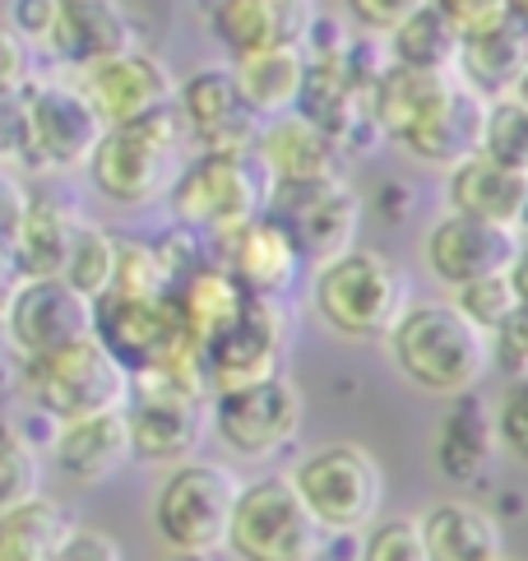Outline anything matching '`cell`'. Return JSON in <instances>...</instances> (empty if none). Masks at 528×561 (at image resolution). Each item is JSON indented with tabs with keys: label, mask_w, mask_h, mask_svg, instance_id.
Returning a JSON list of instances; mask_svg holds the SVG:
<instances>
[{
	"label": "cell",
	"mask_w": 528,
	"mask_h": 561,
	"mask_svg": "<svg viewBox=\"0 0 528 561\" xmlns=\"http://www.w3.org/2000/svg\"><path fill=\"white\" fill-rule=\"evenodd\" d=\"M390 353L409 386L440 399L473 394L492 371L486 334L455 302H409L390 330Z\"/></svg>",
	"instance_id": "6da1fadb"
},
{
	"label": "cell",
	"mask_w": 528,
	"mask_h": 561,
	"mask_svg": "<svg viewBox=\"0 0 528 561\" xmlns=\"http://www.w3.org/2000/svg\"><path fill=\"white\" fill-rule=\"evenodd\" d=\"M311 302L315 316L343 339L371 344V339H390L399 316L409 311V274H403L390 255L353 247L334 260H324L311 274Z\"/></svg>",
	"instance_id": "7a4b0ae2"
},
{
	"label": "cell",
	"mask_w": 528,
	"mask_h": 561,
	"mask_svg": "<svg viewBox=\"0 0 528 561\" xmlns=\"http://www.w3.org/2000/svg\"><path fill=\"white\" fill-rule=\"evenodd\" d=\"M181 145H186V130H181L172 107L149 112L126 126H103V135H97V145L84 163L89 182L103 199H112V205L145 209L158 195H168L172 176L186 163Z\"/></svg>",
	"instance_id": "3957f363"
},
{
	"label": "cell",
	"mask_w": 528,
	"mask_h": 561,
	"mask_svg": "<svg viewBox=\"0 0 528 561\" xmlns=\"http://www.w3.org/2000/svg\"><path fill=\"white\" fill-rule=\"evenodd\" d=\"M269 182L246 149H199L168 186L172 224L195 237H218L264 209Z\"/></svg>",
	"instance_id": "277c9868"
},
{
	"label": "cell",
	"mask_w": 528,
	"mask_h": 561,
	"mask_svg": "<svg viewBox=\"0 0 528 561\" xmlns=\"http://www.w3.org/2000/svg\"><path fill=\"white\" fill-rule=\"evenodd\" d=\"M241 478L214 459H186L172 465L153 496V529L172 552L214 557L228 543L232 506H237Z\"/></svg>",
	"instance_id": "5b68a950"
},
{
	"label": "cell",
	"mask_w": 528,
	"mask_h": 561,
	"mask_svg": "<svg viewBox=\"0 0 528 561\" xmlns=\"http://www.w3.org/2000/svg\"><path fill=\"white\" fill-rule=\"evenodd\" d=\"M288 483L301 496V506L311 511V519L324 529V538L361 534L380 515V501H384V473L376 465V455L353 446V440L311 450L288 473Z\"/></svg>",
	"instance_id": "8992f818"
},
{
	"label": "cell",
	"mask_w": 528,
	"mask_h": 561,
	"mask_svg": "<svg viewBox=\"0 0 528 561\" xmlns=\"http://www.w3.org/2000/svg\"><path fill=\"white\" fill-rule=\"evenodd\" d=\"M24 386L37 413L51 423H74V417L116 413L130 394V376L120 371L116 357L97 344V339H74V344L56 348L47 357L24 363Z\"/></svg>",
	"instance_id": "52a82bcc"
},
{
	"label": "cell",
	"mask_w": 528,
	"mask_h": 561,
	"mask_svg": "<svg viewBox=\"0 0 528 561\" xmlns=\"http://www.w3.org/2000/svg\"><path fill=\"white\" fill-rule=\"evenodd\" d=\"M237 561H320L324 557V529L301 506L288 478H255L241 483L228 543Z\"/></svg>",
	"instance_id": "ba28073f"
},
{
	"label": "cell",
	"mask_w": 528,
	"mask_h": 561,
	"mask_svg": "<svg viewBox=\"0 0 528 561\" xmlns=\"http://www.w3.org/2000/svg\"><path fill=\"white\" fill-rule=\"evenodd\" d=\"M260 214L274 218L283 237L292 242V251L301 255V265L311 270L357 247L361 199L343 176H324V182H301V186H269Z\"/></svg>",
	"instance_id": "9c48e42d"
},
{
	"label": "cell",
	"mask_w": 528,
	"mask_h": 561,
	"mask_svg": "<svg viewBox=\"0 0 528 561\" xmlns=\"http://www.w3.org/2000/svg\"><path fill=\"white\" fill-rule=\"evenodd\" d=\"M19 93H24V158L19 163L43 176L84 168L103 135V122L70 89V79H28Z\"/></svg>",
	"instance_id": "30bf717a"
},
{
	"label": "cell",
	"mask_w": 528,
	"mask_h": 561,
	"mask_svg": "<svg viewBox=\"0 0 528 561\" xmlns=\"http://www.w3.org/2000/svg\"><path fill=\"white\" fill-rule=\"evenodd\" d=\"M0 330L19 363L47 357L74 339L93 334V302L74 293L66 278H14L5 302H0Z\"/></svg>",
	"instance_id": "8fae6325"
},
{
	"label": "cell",
	"mask_w": 528,
	"mask_h": 561,
	"mask_svg": "<svg viewBox=\"0 0 528 561\" xmlns=\"http://www.w3.org/2000/svg\"><path fill=\"white\" fill-rule=\"evenodd\" d=\"M130 436V459L145 465H186L209 432V394H191L162 380L135 376L120 404Z\"/></svg>",
	"instance_id": "7c38bea8"
},
{
	"label": "cell",
	"mask_w": 528,
	"mask_h": 561,
	"mask_svg": "<svg viewBox=\"0 0 528 561\" xmlns=\"http://www.w3.org/2000/svg\"><path fill=\"white\" fill-rule=\"evenodd\" d=\"M209 427L241 459H269L301 432V390L288 376L209 394Z\"/></svg>",
	"instance_id": "4fadbf2b"
},
{
	"label": "cell",
	"mask_w": 528,
	"mask_h": 561,
	"mask_svg": "<svg viewBox=\"0 0 528 561\" xmlns=\"http://www.w3.org/2000/svg\"><path fill=\"white\" fill-rule=\"evenodd\" d=\"M70 89L93 107V116L103 126H126V122H139V116H149V112L172 107L176 79L158 56L130 47L120 56H107V61L79 66L70 75Z\"/></svg>",
	"instance_id": "5bb4252c"
},
{
	"label": "cell",
	"mask_w": 528,
	"mask_h": 561,
	"mask_svg": "<svg viewBox=\"0 0 528 561\" xmlns=\"http://www.w3.org/2000/svg\"><path fill=\"white\" fill-rule=\"evenodd\" d=\"M288 311L269 297H251L237 325L214 339L205 348V386L209 394L260 386L269 376H283V357H288Z\"/></svg>",
	"instance_id": "9a60e30c"
},
{
	"label": "cell",
	"mask_w": 528,
	"mask_h": 561,
	"mask_svg": "<svg viewBox=\"0 0 528 561\" xmlns=\"http://www.w3.org/2000/svg\"><path fill=\"white\" fill-rule=\"evenodd\" d=\"M519 228H496L482 218L445 214L440 224L426 232V265L445 288H469L482 278L519 270Z\"/></svg>",
	"instance_id": "2e32d148"
},
{
	"label": "cell",
	"mask_w": 528,
	"mask_h": 561,
	"mask_svg": "<svg viewBox=\"0 0 528 561\" xmlns=\"http://www.w3.org/2000/svg\"><path fill=\"white\" fill-rule=\"evenodd\" d=\"M209 260L228 270L246 297H269V302H288V293L301 278V255L292 251V242L283 237V228L274 218H246L228 232L209 237Z\"/></svg>",
	"instance_id": "e0dca14e"
},
{
	"label": "cell",
	"mask_w": 528,
	"mask_h": 561,
	"mask_svg": "<svg viewBox=\"0 0 528 561\" xmlns=\"http://www.w3.org/2000/svg\"><path fill=\"white\" fill-rule=\"evenodd\" d=\"M172 112L181 130H186V139H195L199 149H246L251 153V139L260 130L251 107L241 103L228 66L195 70L191 79H181L172 93Z\"/></svg>",
	"instance_id": "ac0fdd59"
},
{
	"label": "cell",
	"mask_w": 528,
	"mask_h": 561,
	"mask_svg": "<svg viewBox=\"0 0 528 561\" xmlns=\"http://www.w3.org/2000/svg\"><path fill=\"white\" fill-rule=\"evenodd\" d=\"M251 158L269 186H301V182H324V176H343V149L301 112H283L260 122L251 139Z\"/></svg>",
	"instance_id": "d6986e66"
},
{
	"label": "cell",
	"mask_w": 528,
	"mask_h": 561,
	"mask_svg": "<svg viewBox=\"0 0 528 561\" xmlns=\"http://www.w3.org/2000/svg\"><path fill=\"white\" fill-rule=\"evenodd\" d=\"M209 33L228 56H251L269 47H301L315 24V0H205Z\"/></svg>",
	"instance_id": "ffe728a7"
},
{
	"label": "cell",
	"mask_w": 528,
	"mask_h": 561,
	"mask_svg": "<svg viewBox=\"0 0 528 561\" xmlns=\"http://www.w3.org/2000/svg\"><path fill=\"white\" fill-rule=\"evenodd\" d=\"M176 311L162 297H116V293H103L93 302V339L103 344L126 376H139L153 357L172 344L176 334Z\"/></svg>",
	"instance_id": "44dd1931"
},
{
	"label": "cell",
	"mask_w": 528,
	"mask_h": 561,
	"mask_svg": "<svg viewBox=\"0 0 528 561\" xmlns=\"http://www.w3.org/2000/svg\"><path fill=\"white\" fill-rule=\"evenodd\" d=\"M528 75V24L515 19H496L492 28L463 33L455 51V79L482 103L524 93Z\"/></svg>",
	"instance_id": "7402d4cb"
},
{
	"label": "cell",
	"mask_w": 528,
	"mask_h": 561,
	"mask_svg": "<svg viewBox=\"0 0 528 561\" xmlns=\"http://www.w3.org/2000/svg\"><path fill=\"white\" fill-rule=\"evenodd\" d=\"M445 205H450V214H463V218H482V224H496V228H519L528 209V172L469 153L455 168H445Z\"/></svg>",
	"instance_id": "603a6c76"
},
{
	"label": "cell",
	"mask_w": 528,
	"mask_h": 561,
	"mask_svg": "<svg viewBox=\"0 0 528 561\" xmlns=\"http://www.w3.org/2000/svg\"><path fill=\"white\" fill-rule=\"evenodd\" d=\"M79 228L74 209L66 199H56L51 191H24V205H19L10 247H5V270L14 278H47L60 274L66 265V247Z\"/></svg>",
	"instance_id": "cb8c5ba5"
},
{
	"label": "cell",
	"mask_w": 528,
	"mask_h": 561,
	"mask_svg": "<svg viewBox=\"0 0 528 561\" xmlns=\"http://www.w3.org/2000/svg\"><path fill=\"white\" fill-rule=\"evenodd\" d=\"M135 47V24L120 10V0H56V33H51V56L60 66H89L107 61Z\"/></svg>",
	"instance_id": "d4e9b609"
},
{
	"label": "cell",
	"mask_w": 528,
	"mask_h": 561,
	"mask_svg": "<svg viewBox=\"0 0 528 561\" xmlns=\"http://www.w3.org/2000/svg\"><path fill=\"white\" fill-rule=\"evenodd\" d=\"M482 98H473L469 89L450 79L445 93L426 107L413 130L399 139V149H409L417 163H432V168H455L459 158L478 153V130H482Z\"/></svg>",
	"instance_id": "484cf974"
},
{
	"label": "cell",
	"mask_w": 528,
	"mask_h": 561,
	"mask_svg": "<svg viewBox=\"0 0 528 561\" xmlns=\"http://www.w3.org/2000/svg\"><path fill=\"white\" fill-rule=\"evenodd\" d=\"M168 302L176 311V325L186 330L191 344H199V353H205L214 339H222L237 325L251 297L241 293V284L228 270L214 265V260H205V265L181 274L176 284L168 288Z\"/></svg>",
	"instance_id": "4316f807"
},
{
	"label": "cell",
	"mask_w": 528,
	"mask_h": 561,
	"mask_svg": "<svg viewBox=\"0 0 528 561\" xmlns=\"http://www.w3.org/2000/svg\"><path fill=\"white\" fill-rule=\"evenodd\" d=\"M51 459L70 483H103V478H112L130 459V436H126L120 409L74 417V423H56Z\"/></svg>",
	"instance_id": "83f0119b"
},
{
	"label": "cell",
	"mask_w": 528,
	"mask_h": 561,
	"mask_svg": "<svg viewBox=\"0 0 528 561\" xmlns=\"http://www.w3.org/2000/svg\"><path fill=\"white\" fill-rule=\"evenodd\" d=\"M232 84L241 93V103L251 107L255 122L269 116L297 112L301 84H307V51L301 47H269L251 56H232Z\"/></svg>",
	"instance_id": "f1b7e54d"
},
{
	"label": "cell",
	"mask_w": 528,
	"mask_h": 561,
	"mask_svg": "<svg viewBox=\"0 0 528 561\" xmlns=\"http://www.w3.org/2000/svg\"><path fill=\"white\" fill-rule=\"evenodd\" d=\"M426 561H496L501 548V525L492 511L473 506V501H436L432 511L417 519Z\"/></svg>",
	"instance_id": "f546056e"
},
{
	"label": "cell",
	"mask_w": 528,
	"mask_h": 561,
	"mask_svg": "<svg viewBox=\"0 0 528 561\" xmlns=\"http://www.w3.org/2000/svg\"><path fill=\"white\" fill-rule=\"evenodd\" d=\"M492 450H496L492 409H486L478 394H459L450 417H445V427H440V440H436L440 473L455 478V483H473V478L486 469Z\"/></svg>",
	"instance_id": "4dcf8cb0"
},
{
	"label": "cell",
	"mask_w": 528,
	"mask_h": 561,
	"mask_svg": "<svg viewBox=\"0 0 528 561\" xmlns=\"http://www.w3.org/2000/svg\"><path fill=\"white\" fill-rule=\"evenodd\" d=\"M384 61L403 66V70H426V75H455V51H459V33L445 19L422 5L409 14L399 28L384 33Z\"/></svg>",
	"instance_id": "1f68e13d"
},
{
	"label": "cell",
	"mask_w": 528,
	"mask_h": 561,
	"mask_svg": "<svg viewBox=\"0 0 528 561\" xmlns=\"http://www.w3.org/2000/svg\"><path fill=\"white\" fill-rule=\"evenodd\" d=\"M74 529L66 506L47 496H33L24 506L0 515V561H51L60 538Z\"/></svg>",
	"instance_id": "d6a6232c"
},
{
	"label": "cell",
	"mask_w": 528,
	"mask_h": 561,
	"mask_svg": "<svg viewBox=\"0 0 528 561\" xmlns=\"http://www.w3.org/2000/svg\"><path fill=\"white\" fill-rule=\"evenodd\" d=\"M112 265H116V237L107 228L79 218V228L66 247V265H60L56 278H66L74 293H84L89 302H97V297L112 288Z\"/></svg>",
	"instance_id": "836d02e7"
},
{
	"label": "cell",
	"mask_w": 528,
	"mask_h": 561,
	"mask_svg": "<svg viewBox=\"0 0 528 561\" xmlns=\"http://www.w3.org/2000/svg\"><path fill=\"white\" fill-rule=\"evenodd\" d=\"M478 153L492 158V163L524 168V172H528V107H524V93L496 98V103L482 107Z\"/></svg>",
	"instance_id": "e575fe53"
},
{
	"label": "cell",
	"mask_w": 528,
	"mask_h": 561,
	"mask_svg": "<svg viewBox=\"0 0 528 561\" xmlns=\"http://www.w3.org/2000/svg\"><path fill=\"white\" fill-rule=\"evenodd\" d=\"M33 496H43V459H37V446L24 432L0 427V515L24 506Z\"/></svg>",
	"instance_id": "d590c367"
},
{
	"label": "cell",
	"mask_w": 528,
	"mask_h": 561,
	"mask_svg": "<svg viewBox=\"0 0 528 561\" xmlns=\"http://www.w3.org/2000/svg\"><path fill=\"white\" fill-rule=\"evenodd\" d=\"M455 307L469 316L482 334H492L505 316L524 311V270L482 278V284H469V288H455Z\"/></svg>",
	"instance_id": "8d00e7d4"
},
{
	"label": "cell",
	"mask_w": 528,
	"mask_h": 561,
	"mask_svg": "<svg viewBox=\"0 0 528 561\" xmlns=\"http://www.w3.org/2000/svg\"><path fill=\"white\" fill-rule=\"evenodd\" d=\"M116 297H162L168 293V274L153 242H135V237H116V265H112V288Z\"/></svg>",
	"instance_id": "74e56055"
},
{
	"label": "cell",
	"mask_w": 528,
	"mask_h": 561,
	"mask_svg": "<svg viewBox=\"0 0 528 561\" xmlns=\"http://www.w3.org/2000/svg\"><path fill=\"white\" fill-rule=\"evenodd\" d=\"M357 561H426L417 519H409V515L371 519L367 538H361V557Z\"/></svg>",
	"instance_id": "f35d334b"
},
{
	"label": "cell",
	"mask_w": 528,
	"mask_h": 561,
	"mask_svg": "<svg viewBox=\"0 0 528 561\" xmlns=\"http://www.w3.org/2000/svg\"><path fill=\"white\" fill-rule=\"evenodd\" d=\"M486 357L505 380H524L528 371V311L505 316L501 325L486 334Z\"/></svg>",
	"instance_id": "ab89813d"
},
{
	"label": "cell",
	"mask_w": 528,
	"mask_h": 561,
	"mask_svg": "<svg viewBox=\"0 0 528 561\" xmlns=\"http://www.w3.org/2000/svg\"><path fill=\"white\" fill-rule=\"evenodd\" d=\"M492 436L515 459L528 455V386L524 380H510V386L501 390V399L492 404Z\"/></svg>",
	"instance_id": "60d3db41"
},
{
	"label": "cell",
	"mask_w": 528,
	"mask_h": 561,
	"mask_svg": "<svg viewBox=\"0 0 528 561\" xmlns=\"http://www.w3.org/2000/svg\"><path fill=\"white\" fill-rule=\"evenodd\" d=\"M5 24L19 33V43L28 51H51L56 33V0H10Z\"/></svg>",
	"instance_id": "b9f144b4"
},
{
	"label": "cell",
	"mask_w": 528,
	"mask_h": 561,
	"mask_svg": "<svg viewBox=\"0 0 528 561\" xmlns=\"http://www.w3.org/2000/svg\"><path fill=\"white\" fill-rule=\"evenodd\" d=\"M426 0H343V10L353 14L357 28H367V37H384L390 28H399L409 14H417Z\"/></svg>",
	"instance_id": "7bdbcfd3"
},
{
	"label": "cell",
	"mask_w": 528,
	"mask_h": 561,
	"mask_svg": "<svg viewBox=\"0 0 528 561\" xmlns=\"http://www.w3.org/2000/svg\"><path fill=\"white\" fill-rule=\"evenodd\" d=\"M426 5H432L459 37L478 33V28H492L496 19H505V0H426Z\"/></svg>",
	"instance_id": "ee69618b"
},
{
	"label": "cell",
	"mask_w": 528,
	"mask_h": 561,
	"mask_svg": "<svg viewBox=\"0 0 528 561\" xmlns=\"http://www.w3.org/2000/svg\"><path fill=\"white\" fill-rule=\"evenodd\" d=\"M51 561H126L120 557V543L103 529H70L60 538V548L51 552Z\"/></svg>",
	"instance_id": "f6af8a7d"
},
{
	"label": "cell",
	"mask_w": 528,
	"mask_h": 561,
	"mask_svg": "<svg viewBox=\"0 0 528 561\" xmlns=\"http://www.w3.org/2000/svg\"><path fill=\"white\" fill-rule=\"evenodd\" d=\"M24 158V93L0 89V163Z\"/></svg>",
	"instance_id": "bcb514c9"
},
{
	"label": "cell",
	"mask_w": 528,
	"mask_h": 561,
	"mask_svg": "<svg viewBox=\"0 0 528 561\" xmlns=\"http://www.w3.org/2000/svg\"><path fill=\"white\" fill-rule=\"evenodd\" d=\"M33 75V51L19 43V33L0 19V89H24Z\"/></svg>",
	"instance_id": "7dc6e473"
},
{
	"label": "cell",
	"mask_w": 528,
	"mask_h": 561,
	"mask_svg": "<svg viewBox=\"0 0 528 561\" xmlns=\"http://www.w3.org/2000/svg\"><path fill=\"white\" fill-rule=\"evenodd\" d=\"M19 205H24V191H19L5 172H0V255L10 247V232H14V218H19Z\"/></svg>",
	"instance_id": "c3c4849f"
},
{
	"label": "cell",
	"mask_w": 528,
	"mask_h": 561,
	"mask_svg": "<svg viewBox=\"0 0 528 561\" xmlns=\"http://www.w3.org/2000/svg\"><path fill=\"white\" fill-rule=\"evenodd\" d=\"M172 561H214V557H195V552H172Z\"/></svg>",
	"instance_id": "681fc988"
},
{
	"label": "cell",
	"mask_w": 528,
	"mask_h": 561,
	"mask_svg": "<svg viewBox=\"0 0 528 561\" xmlns=\"http://www.w3.org/2000/svg\"><path fill=\"white\" fill-rule=\"evenodd\" d=\"M5 293H10V284H5V260H0V302H5Z\"/></svg>",
	"instance_id": "f907efd6"
},
{
	"label": "cell",
	"mask_w": 528,
	"mask_h": 561,
	"mask_svg": "<svg viewBox=\"0 0 528 561\" xmlns=\"http://www.w3.org/2000/svg\"><path fill=\"white\" fill-rule=\"evenodd\" d=\"M496 561H510V557H496Z\"/></svg>",
	"instance_id": "816d5d0a"
}]
</instances>
